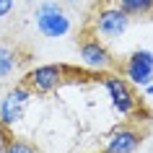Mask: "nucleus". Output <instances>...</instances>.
Returning <instances> with one entry per match:
<instances>
[{
  "label": "nucleus",
  "mask_w": 153,
  "mask_h": 153,
  "mask_svg": "<svg viewBox=\"0 0 153 153\" xmlns=\"http://www.w3.org/2000/svg\"><path fill=\"white\" fill-rule=\"evenodd\" d=\"M68 5H81V0H65Z\"/></svg>",
  "instance_id": "nucleus-14"
},
{
  "label": "nucleus",
  "mask_w": 153,
  "mask_h": 153,
  "mask_svg": "<svg viewBox=\"0 0 153 153\" xmlns=\"http://www.w3.org/2000/svg\"><path fill=\"white\" fill-rule=\"evenodd\" d=\"M13 5H16V0H0V18L10 16V10H13Z\"/></svg>",
  "instance_id": "nucleus-12"
},
{
  "label": "nucleus",
  "mask_w": 153,
  "mask_h": 153,
  "mask_svg": "<svg viewBox=\"0 0 153 153\" xmlns=\"http://www.w3.org/2000/svg\"><path fill=\"white\" fill-rule=\"evenodd\" d=\"M78 55H81V65L94 73H112L117 68L112 52L106 49L104 39H99L94 31H86L78 42Z\"/></svg>",
  "instance_id": "nucleus-3"
},
{
  "label": "nucleus",
  "mask_w": 153,
  "mask_h": 153,
  "mask_svg": "<svg viewBox=\"0 0 153 153\" xmlns=\"http://www.w3.org/2000/svg\"><path fill=\"white\" fill-rule=\"evenodd\" d=\"M122 73H125V81H130L132 86H140V88L153 83V52L151 49H135L127 57Z\"/></svg>",
  "instance_id": "nucleus-7"
},
{
  "label": "nucleus",
  "mask_w": 153,
  "mask_h": 153,
  "mask_svg": "<svg viewBox=\"0 0 153 153\" xmlns=\"http://www.w3.org/2000/svg\"><path fill=\"white\" fill-rule=\"evenodd\" d=\"M117 5H120L130 18H132V16H148V13H153V0H117Z\"/></svg>",
  "instance_id": "nucleus-11"
},
{
  "label": "nucleus",
  "mask_w": 153,
  "mask_h": 153,
  "mask_svg": "<svg viewBox=\"0 0 153 153\" xmlns=\"http://www.w3.org/2000/svg\"><path fill=\"white\" fill-rule=\"evenodd\" d=\"M18 65H21V57H18V52H16L13 47L0 44V81L10 78V75L18 70Z\"/></svg>",
  "instance_id": "nucleus-9"
},
{
  "label": "nucleus",
  "mask_w": 153,
  "mask_h": 153,
  "mask_svg": "<svg viewBox=\"0 0 153 153\" xmlns=\"http://www.w3.org/2000/svg\"><path fill=\"white\" fill-rule=\"evenodd\" d=\"M68 75H73V68L60 65V62H47V65H36L34 70H29L24 83L31 88V94H52L68 81Z\"/></svg>",
  "instance_id": "nucleus-4"
},
{
  "label": "nucleus",
  "mask_w": 153,
  "mask_h": 153,
  "mask_svg": "<svg viewBox=\"0 0 153 153\" xmlns=\"http://www.w3.org/2000/svg\"><path fill=\"white\" fill-rule=\"evenodd\" d=\"M104 88L112 99L114 112H120L122 117H137L140 114V106H143V99H137L132 83L120 78V75H106L104 78Z\"/></svg>",
  "instance_id": "nucleus-5"
},
{
  "label": "nucleus",
  "mask_w": 153,
  "mask_h": 153,
  "mask_svg": "<svg viewBox=\"0 0 153 153\" xmlns=\"http://www.w3.org/2000/svg\"><path fill=\"white\" fill-rule=\"evenodd\" d=\"M127 29H130V16L117 5V3H106V5H101V8L94 10L91 31L96 34L99 39H104V42L120 39Z\"/></svg>",
  "instance_id": "nucleus-2"
},
{
  "label": "nucleus",
  "mask_w": 153,
  "mask_h": 153,
  "mask_svg": "<svg viewBox=\"0 0 153 153\" xmlns=\"http://www.w3.org/2000/svg\"><path fill=\"white\" fill-rule=\"evenodd\" d=\"M0 135H3V153H39L29 140H21V137L10 135L8 127H0Z\"/></svg>",
  "instance_id": "nucleus-10"
},
{
  "label": "nucleus",
  "mask_w": 153,
  "mask_h": 153,
  "mask_svg": "<svg viewBox=\"0 0 153 153\" xmlns=\"http://www.w3.org/2000/svg\"><path fill=\"white\" fill-rule=\"evenodd\" d=\"M31 96L34 94L26 83L13 86L3 96V101H0V127H13L16 122L24 120V112H26V106H29V101H31Z\"/></svg>",
  "instance_id": "nucleus-6"
},
{
  "label": "nucleus",
  "mask_w": 153,
  "mask_h": 153,
  "mask_svg": "<svg viewBox=\"0 0 153 153\" xmlns=\"http://www.w3.org/2000/svg\"><path fill=\"white\" fill-rule=\"evenodd\" d=\"M34 24H36V31L47 39H62L73 29V21L65 10V5L57 3V0H44L42 3L34 13Z\"/></svg>",
  "instance_id": "nucleus-1"
},
{
  "label": "nucleus",
  "mask_w": 153,
  "mask_h": 153,
  "mask_svg": "<svg viewBox=\"0 0 153 153\" xmlns=\"http://www.w3.org/2000/svg\"><path fill=\"white\" fill-rule=\"evenodd\" d=\"M143 143V130L132 127V125H122L106 137L104 153H135Z\"/></svg>",
  "instance_id": "nucleus-8"
},
{
  "label": "nucleus",
  "mask_w": 153,
  "mask_h": 153,
  "mask_svg": "<svg viewBox=\"0 0 153 153\" xmlns=\"http://www.w3.org/2000/svg\"><path fill=\"white\" fill-rule=\"evenodd\" d=\"M143 91H145V96H153V83H148V86H143Z\"/></svg>",
  "instance_id": "nucleus-13"
}]
</instances>
